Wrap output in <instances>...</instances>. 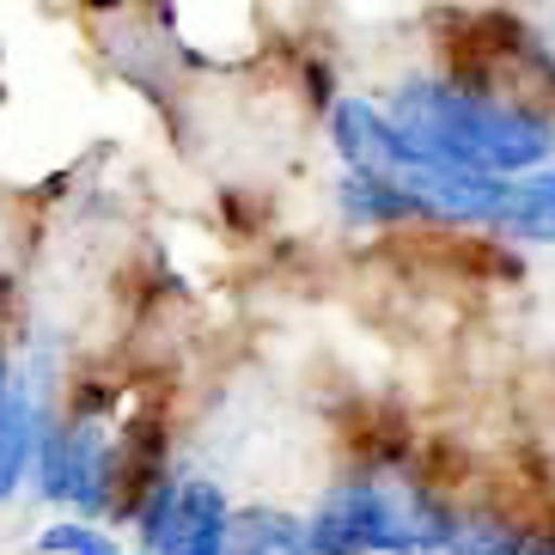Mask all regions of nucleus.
I'll use <instances>...</instances> for the list:
<instances>
[{
    "label": "nucleus",
    "instance_id": "9b49d317",
    "mask_svg": "<svg viewBox=\"0 0 555 555\" xmlns=\"http://www.w3.org/2000/svg\"><path fill=\"white\" fill-rule=\"evenodd\" d=\"M531 555H555V506L550 513H538V550Z\"/></svg>",
    "mask_w": 555,
    "mask_h": 555
},
{
    "label": "nucleus",
    "instance_id": "1a4fd4ad",
    "mask_svg": "<svg viewBox=\"0 0 555 555\" xmlns=\"http://www.w3.org/2000/svg\"><path fill=\"white\" fill-rule=\"evenodd\" d=\"M299 99H306L311 116H330V104L343 99V80H336L330 55H306V74H299Z\"/></svg>",
    "mask_w": 555,
    "mask_h": 555
},
{
    "label": "nucleus",
    "instance_id": "423d86ee",
    "mask_svg": "<svg viewBox=\"0 0 555 555\" xmlns=\"http://www.w3.org/2000/svg\"><path fill=\"white\" fill-rule=\"evenodd\" d=\"M227 555H311L306 513L281 501H238L232 506Z\"/></svg>",
    "mask_w": 555,
    "mask_h": 555
},
{
    "label": "nucleus",
    "instance_id": "0eeeda50",
    "mask_svg": "<svg viewBox=\"0 0 555 555\" xmlns=\"http://www.w3.org/2000/svg\"><path fill=\"white\" fill-rule=\"evenodd\" d=\"M538 550V513H519V506H464L446 555H531Z\"/></svg>",
    "mask_w": 555,
    "mask_h": 555
},
{
    "label": "nucleus",
    "instance_id": "9d476101",
    "mask_svg": "<svg viewBox=\"0 0 555 555\" xmlns=\"http://www.w3.org/2000/svg\"><path fill=\"white\" fill-rule=\"evenodd\" d=\"M80 555H129V550L116 543V525H104V531H99V538H92V543H86ZM134 555H141V550H134Z\"/></svg>",
    "mask_w": 555,
    "mask_h": 555
},
{
    "label": "nucleus",
    "instance_id": "39448f33",
    "mask_svg": "<svg viewBox=\"0 0 555 555\" xmlns=\"http://www.w3.org/2000/svg\"><path fill=\"white\" fill-rule=\"evenodd\" d=\"M330 208L343 220L348 232L360 238H409V232H440V220L427 214V202H415L409 190L385 178H366V171H348L336 165V178H330Z\"/></svg>",
    "mask_w": 555,
    "mask_h": 555
},
{
    "label": "nucleus",
    "instance_id": "f03ea898",
    "mask_svg": "<svg viewBox=\"0 0 555 555\" xmlns=\"http://www.w3.org/2000/svg\"><path fill=\"white\" fill-rule=\"evenodd\" d=\"M464 501L422 464H343L306 506L311 555H446Z\"/></svg>",
    "mask_w": 555,
    "mask_h": 555
},
{
    "label": "nucleus",
    "instance_id": "6e6552de",
    "mask_svg": "<svg viewBox=\"0 0 555 555\" xmlns=\"http://www.w3.org/2000/svg\"><path fill=\"white\" fill-rule=\"evenodd\" d=\"M494 238H506V245H519V250L555 245V159L506 183V208H501Z\"/></svg>",
    "mask_w": 555,
    "mask_h": 555
},
{
    "label": "nucleus",
    "instance_id": "f257e3e1",
    "mask_svg": "<svg viewBox=\"0 0 555 555\" xmlns=\"http://www.w3.org/2000/svg\"><path fill=\"white\" fill-rule=\"evenodd\" d=\"M378 104L422 153L489 178H525L555 159V116L506 92H476V86L446 80L440 67H409L397 74Z\"/></svg>",
    "mask_w": 555,
    "mask_h": 555
},
{
    "label": "nucleus",
    "instance_id": "7ed1b4c3",
    "mask_svg": "<svg viewBox=\"0 0 555 555\" xmlns=\"http://www.w3.org/2000/svg\"><path fill=\"white\" fill-rule=\"evenodd\" d=\"M31 494L50 513H80V519L116 525V494H122V415H92V409L62 403L37 446Z\"/></svg>",
    "mask_w": 555,
    "mask_h": 555
},
{
    "label": "nucleus",
    "instance_id": "20e7f679",
    "mask_svg": "<svg viewBox=\"0 0 555 555\" xmlns=\"http://www.w3.org/2000/svg\"><path fill=\"white\" fill-rule=\"evenodd\" d=\"M232 506L238 501H232V489L214 470L178 464L129 519L134 550L141 555H227Z\"/></svg>",
    "mask_w": 555,
    "mask_h": 555
}]
</instances>
